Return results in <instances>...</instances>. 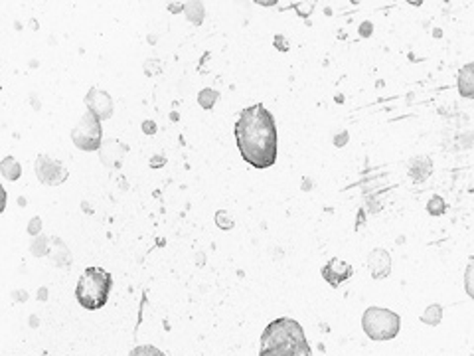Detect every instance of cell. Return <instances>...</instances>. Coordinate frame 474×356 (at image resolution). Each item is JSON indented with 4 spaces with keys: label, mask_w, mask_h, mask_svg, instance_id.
Returning <instances> with one entry per match:
<instances>
[{
    "label": "cell",
    "mask_w": 474,
    "mask_h": 356,
    "mask_svg": "<svg viewBox=\"0 0 474 356\" xmlns=\"http://www.w3.org/2000/svg\"><path fill=\"white\" fill-rule=\"evenodd\" d=\"M34 168H36L38 180L45 186H59L70 177V170L65 168V164L48 157V155H38Z\"/></svg>",
    "instance_id": "obj_6"
},
{
    "label": "cell",
    "mask_w": 474,
    "mask_h": 356,
    "mask_svg": "<svg viewBox=\"0 0 474 356\" xmlns=\"http://www.w3.org/2000/svg\"><path fill=\"white\" fill-rule=\"evenodd\" d=\"M180 6H182V4H170V12H178V10H182Z\"/></svg>",
    "instance_id": "obj_22"
},
{
    "label": "cell",
    "mask_w": 474,
    "mask_h": 356,
    "mask_svg": "<svg viewBox=\"0 0 474 356\" xmlns=\"http://www.w3.org/2000/svg\"><path fill=\"white\" fill-rule=\"evenodd\" d=\"M259 356H312V350L307 337H300L271 348H261Z\"/></svg>",
    "instance_id": "obj_8"
},
{
    "label": "cell",
    "mask_w": 474,
    "mask_h": 356,
    "mask_svg": "<svg viewBox=\"0 0 474 356\" xmlns=\"http://www.w3.org/2000/svg\"><path fill=\"white\" fill-rule=\"evenodd\" d=\"M0 172L6 180H18L20 175H22V166H20V163L16 161L14 157H6L0 163Z\"/></svg>",
    "instance_id": "obj_13"
},
{
    "label": "cell",
    "mask_w": 474,
    "mask_h": 356,
    "mask_svg": "<svg viewBox=\"0 0 474 356\" xmlns=\"http://www.w3.org/2000/svg\"><path fill=\"white\" fill-rule=\"evenodd\" d=\"M85 103H87L89 113H93L99 121L113 115V99L109 93H105L101 89H89L87 95H85Z\"/></svg>",
    "instance_id": "obj_9"
},
{
    "label": "cell",
    "mask_w": 474,
    "mask_h": 356,
    "mask_svg": "<svg viewBox=\"0 0 474 356\" xmlns=\"http://www.w3.org/2000/svg\"><path fill=\"white\" fill-rule=\"evenodd\" d=\"M143 129L147 131L148 135H154V131H156V127H154V123L152 121H147V123H143Z\"/></svg>",
    "instance_id": "obj_21"
},
{
    "label": "cell",
    "mask_w": 474,
    "mask_h": 356,
    "mask_svg": "<svg viewBox=\"0 0 474 356\" xmlns=\"http://www.w3.org/2000/svg\"><path fill=\"white\" fill-rule=\"evenodd\" d=\"M216 224L222 228V230H231L234 228V220L227 216V212H223V210H220L218 214H216Z\"/></svg>",
    "instance_id": "obj_20"
},
{
    "label": "cell",
    "mask_w": 474,
    "mask_h": 356,
    "mask_svg": "<svg viewBox=\"0 0 474 356\" xmlns=\"http://www.w3.org/2000/svg\"><path fill=\"white\" fill-rule=\"evenodd\" d=\"M320 275L324 277V281L328 283V285H332L334 289H338L342 283L348 281V279L354 275V267L350 266L348 261H342L338 257H332L328 264L322 266Z\"/></svg>",
    "instance_id": "obj_7"
},
{
    "label": "cell",
    "mask_w": 474,
    "mask_h": 356,
    "mask_svg": "<svg viewBox=\"0 0 474 356\" xmlns=\"http://www.w3.org/2000/svg\"><path fill=\"white\" fill-rule=\"evenodd\" d=\"M72 141L77 148L81 150H99L101 148V141H103V129H101V121L95 117L93 113H85L83 117L75 123L72 129Z\"/></svg>",
    "instance_id": "obj_4"
},
{
    "label": "cell",
    "mask_w": 474,
    "mask_h": 356,
    "mask_svg": "<svg viewBox=\"0 0 474 356\" xmlns=\"http://www.w3.org/2000/svg\"><path fill=\"white\" fill-rule=\"evenodd\" d=\"M362 328L370 341H391L400 335L401 319L398 313L384 307H368L362 315Z\"/></svg>",
    "instance_id": "obj_3"
},
{
    "label": "cell",
    "mask_w": 474,
    "mask_h": 356,
    "mask_svg": "<svg viewBox=\"0 0 474 356\" xmlns=\"http://www.w3.org/2000/svg\"><path fill=\"white\" fill-rule=\"evenodd\" d=\"M113 287V277L101 267H87L75 287V299L77 303L87 309V311H97L103 309L109 301V293Z\"/></svg>",
    "instance_id": "obj_2"
},
{
    "label": "cell",
    "mask_w": 474,
    "mask_h": 356,
    "mask_svg": "<svg viewBox=\"0 0 474 356\" xmlns=\"http://www.w3.org/2000/svg\"><path fill=\"white\" fill-rule=\"evenodd\" d=\"M368 269L371 271L373 279H385L391 273V255L382 248L371 250L368 255Z\"/></svg>",
    "instance_id": "obj_10"
},
{
    "label": "cell",
    "mask_w": 474,
    "mask_h": 356,
    "mask_svg": "<svg viewBox=\"0 0 474 356\" xmlns=\"http://www.w3.org/2000/svg\"><path fill=\"white\" fill-rule=\"evenodd\" d=\"M186 10V16L188 20H192L194 24H202V18H204V8H202V2H190L184 6Z\"/></svg>",
    "instance_id": "obj_16"
},
{
    "label": "cell",
    "mask_w": 474,
    "mask_h": 356,
    "mask_svg": "<svg viewBox=\"0 0 474 356\" xmlns=\"http://www.w3.org/2000/svg\"><path fill=\"white\" fill-rule=\"evenodd\" d=\"M444 200L441 196H433L429 202H427V212L431 216H443L444 214Z\"/></svg>",
    "instance_id": "obj_18"
},
{
    "label": "cell",
    "mask_w": 474,
    "mask_h": 356,
    "mask_svg": "<svg viewBox=\"0 0 474 356\" xmlns=\"http://www.w3.org/2000/svg\"><path fill=\"white\" fill-rule=\"evenodd\" d=\"M464 291L471 299H474V261H471L464 271Z\"/></svg>",
    "instance_id": "obj_19"
},
{
    "label": "cell",
    "mask_w": 474,
    "mask_h": 356,
    "mask_svg": "<svg viewBox=\"0 0 474 356\" xmlns=\"http://www.w3.org/2000/svg\"><path fill=\"white\" fill-rule=\"evenodd\" d=\"M129 356H166L161 350V348H156V346H152V344H141V346H134L133 350L129 353Z\"/></svg>",
    "instance_id": "obj_17"
},
{
    "label": "cell",
    "mask_w": 474,
    "mask_h": 356,
    "mask_svg": "<svg viewBox=\"0 0 474 356\" xmlns=\"http://www.w3.org/2000/svg\"><path fill=\"white\" fill-rule=\"evenodd\" d=\"M44 356H45V355H44Z\"/></svg>",
    "instance_id": "obj_23"
},
{
    "label": "cell",
    "mask_w": 474,
    "mask_h": 356,
    "mask_svg": "<svg viewBox=\"0 0 474 356\" xmlns=\"http://www.w3.org/2000/svg\"><path fill=\"white\" fill-rule=\"evenodd\" d=\"M409 177L413 182H423L433 175V161L429 157H415L409 161V168H407Z\"/></svg>",
    "instance_id": "obj_12"
},
{
    "label": "cell",
    "mask_w": 474,
    "mask_h": 356,
    "mask_svg": "<svg viewBox=\"0 0 474 356\" xmlns=\"http://www.w3.org/2000/svg\"><path fill=\"white\" fill-rule=\"evenodd\" d=\"M305 337V330L300 323H296L295 319H277L273 323H269L267 328L261 335V348H271V346H277V344H282L287 341H293V339H300Z\"/></svg>",
    "instance_id": "obj_5"
},
{
    "label": "cell",
    "mask_w": 474,
    "mask_h": 356,
    "mask_svg": "<svg viewBox=\"0 0 474 356\" xmlns=\"http://www.w3.org/2000/svg\"><path fill=\"white\" fill-rule=\"evenodd\" d=\"M218 97H220V93L216 89L206 88L198 93V103H200V107H204V109H212L214 103L218 101Z\"/></svg>",
    "instance_id": "obj_15"
},
{
    "label": "cell",
    "mask_w": 474,
    "mask_h": 356,
    "mask_svg": "<svg viewBox=\"0 0 474 356\" xmlns=\"http://www.w3.org/2000/svg\"><path fill=\"white\" fill-rule=\"evenodd\" d=\"M236 143L241 159L253 168H269L277 161V125L263 103L239 111Z\"/></svg>",
    "instance_id": "obj_1"
},
{
    "label": "cell",
    "mask_w": 474,
    "mask_h": 356,
    "mask_svg": "<svg viewBox=\"0 0 474 356\" xmlns=\"http://www.w3.org/2000/svg\"><path fill=\"white\" fill-rule=\"evenodd\" d=\"M457 88H459L460 97L464 99H474V61L464 63L457 75Z\"/></svg>",
    "instance_id": "obj_11"
},
{
    "label": "cell",
    "mask_w": 474,
    "mask_h": 356,
    "mask_svg": "<svg viewBox=\"0 0 474 356\" xmlns=\"http://www.w3.org/2000/svg\"><path fill=\"white\" fill-rule=\"evenodd\" d=\"M443 321V307L441 305H429L425 311L421 313V323L423 325H429V326H437L439 323Z\"/></svg>",
    "instance_id": "obj_14"
}]
</instances>
